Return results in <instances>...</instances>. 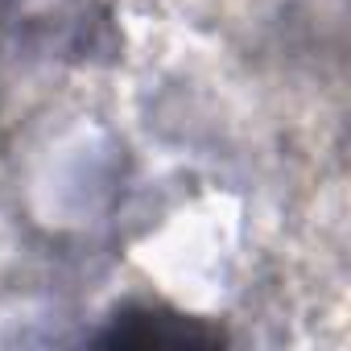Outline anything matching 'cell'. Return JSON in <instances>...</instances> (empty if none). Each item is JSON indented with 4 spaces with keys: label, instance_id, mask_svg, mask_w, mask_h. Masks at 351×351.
<instances>
[{
    "label": "cell",
    "instance_id": "cell-1",
    "mask_svg": "<svg viewBox=\"0 0 351 351\" xmlns=\"http://www.w3.org/2000/svg\"><path fill=\"white\" fill-rule=\"evenodd\" d=\"M223 335L186 326L182 318L165 314H124L112 322V330L99 339L108 347H215Z\"/></svg>",
    "mask_w": 351,
    "mask_h": 351
}]
</instances>
